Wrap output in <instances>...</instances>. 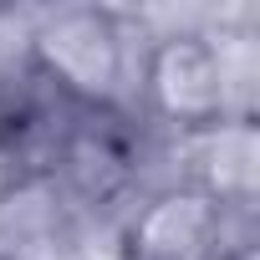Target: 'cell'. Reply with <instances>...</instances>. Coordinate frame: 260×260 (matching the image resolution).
<instances>
[{"label": "cell", "instance_id": "obj_5", "mask_svg": "<svg viewBox=\"0 0 260 260\" xmlns=\"http://www.w3.org/2000/svg\"><path fill=\"white\" fill-rule=\"evenodd\" d=\"M77 204L41 169H26L0 194V260H72Z\"/></svg>", "mask_w": 260, "mask_h": 260}, {"label": "cell", "instance_id": "obj_4", "mask_svg": "<svg viewBox=\"0 0 260 260\" xmlns=\"http://www.w3.org/2000/svg\"><path fill=\"white\" fill-rule=\"evenodd\" d=\"M46 174L72 204H112L138 174V143L117 107H72Z\"/></svg>", "mask_w": 260, "mask_h": 260}, {"label": "cell", "instance_id": "obj_1", "mask_svg": "<svg viewBox=\"0 0 260 260\" xmlns=\"http://www.w3.org/2000/svg\"><path fill=\"white\" fill-rule=\"evenodd\" d=\"M26 67L67 107H117L127 77V41L112 11L67 6L26 36Z\"/></svg>", "mask_w": 260, "mask_h": 260}, {"label": "cell", "instance_id": "obj_2", "mask_svg": "<svg viewBox=\"0 0 260 260\" xmlns=\"http://www.w3.org/2000/svg\"><path fill=\"white\" fill-rule=\"evenodd\" d=\"M138 92L148 117L174 133H214L219 122H230V67L224 51L199 31L158 36L143 51Z\"/></svg>", "mask_w": 260, "mask_h": 260}, {"label": "cell", "instance_id": "obj_6", "mask_svg": "<svg viewBox=\"0 0 260 260\" xmlns=\"http://www.w3.org/2000/svg\"><path fill=\"white\" fill-rule=\"evenodd\" d=\"M16 174H21V169H16V158H11L6 148H0V194H6V184H11Z\"/></svg>", "mask_w": 260, "mask_h": 260}, {"label": "cell", "instance_id": "obj_3", "mask_svg": "<svg viewBox=\"0 0 260 260\" xmlns=\"http://www.w3.org/2000/svg\"><path fill=\"white\" fill-rule=\"evenodd\" d=\"M122 260H230V204L204 184H164L122 219Z\"/></svg>", "mask_w": 260, "mask_h": 260}]
</instances>
